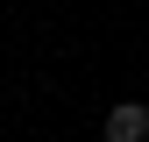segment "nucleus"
Segmentation results:
<instances>
[{
  "mask_svg": "<svg viewBox=\"0 0 149 142\" xmlns=\"http://www.w3.org/2000/svg\"><path fill=\"white\" fill-rule=\"evenodd\" d=\"M107 142H149V106L142 100H121L107 114Z\"/></svg>",
  "mask_w": 149,
  "mask_h": 142,
  "instance_id": "1",
  "label": "nucleus"
}]
</instances>
